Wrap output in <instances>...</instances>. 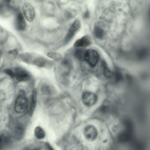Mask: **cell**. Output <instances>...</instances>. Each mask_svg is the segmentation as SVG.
<instances>
[{
  "mask_svg": "<svg viewBox=\"0 0 150 150\" xmlns=\"http://www.w3.org/2000/svg\"><path fill=\"white\" fill-rule=\"evenodd\" d=\"M30 150H38L37 149H33Z\"/></svg>",
  "mask_w": 150,
  "mask_h": 150,
  "instance_id": "cell-22",
  "label": "cell"
},
{
  "mask_svg": "<svg viewBox=\"0 0 150 150\" xmlns=\"http://www.w3.org/2000/svg\"><path fill=\"white\" fill-rule=\"evenodd\" d=\"M46 145H47V147L48 150H52V149L51 147L49 145L47 144Z\"/></svg>",
  "mask_w": 150,
  "mask_h": 150,
  "instance_id": "cell-21",
  "label": "cell"
},
{
  "mask_svg": "<svg viewBox=\"0 0 150 150\" xmlns=\"http://www.w3.org/2000/svg\"><path fill=\"white\" fill-rule=\"evenodd\" d=\"M37 90L35 89L32 93L29 107L28 114L30 116L33 115L37 103Z\"/></svg>",
  "mask_w": 150,
  "mask_h": 150,
  "instance_id": "cell-8",
  "label": "cell"
},
{
  "mask_svg": "<svg viewBox=\"0 0 150 150\" xmlns=\"http://www.w3.org/2000/svg\"><path fill=\"white\" fill-rule=\"evenodd\" d=\"M91 41L90 37L85 35L77 40L74 44L75 47H86L90 45Z\"/></svg>",
  "mask_w": 150,
  "mask_h": 150,
  "instance_id": "cell-9",
  "label": "cell"
},
{
  "mask_svg": "<svg viewBox=\"0 0 150 150\" xmlns=\"http://www.w3.org/2000/svg\"><path fill=\"white\" fill-rule=\"evenodd\" d=\"M89 14L88 11H86L84 13L83 16L85 18H87L89 17Z\"/></svg>",
  "mask_w": 150,
  "mask_h": 150,
  "instance_id": "cell-20",
  "label": "cell"
},
{
  "mask_svg": "<svg viewBox=\"0 0 150 150\" xmlns=\"http://www.w3.org/2000/svg\"><path fill=\"white\" fill-rule=\"evenodd\" d=\"M5 72L12 78L15 77L14 72L10 69H6L4 71Z\"/></svg>",
  "mask_w": 150,
  "mask_h": 150,
  "instance_id": "cell-18",
  "label": "cell"
},
{
  "mask_svg": "<svg viewBox=\"0 0 150 150\" xmlns=\"http://www.w3.org/2000/svg\"><path fill=\"white\" fill-rule=\"evenodd\" d=\"M22 10L27 21L30 22L32 21L35 16V12L32 6L29 3H25L22 6Z\"/></svg>",
  "mask_w": 150,
  "mask_h": 150,
  "instance_id": "cell-5",
  "label": "cell"
},
{
  "mask_svg": "<svg viewBox=\"0 0 150 150\" xmlns=\"http://www.w3.org/2000/svg\"><path fill=\"white\" fill-rule=\"evenodd\" d=\"M83 133L85 138L88 141H91L95 140L98 135L97 129L92 125L86 126L84 129Z\"/></svg>",
  "mask_w": 150,
  "mask_h": 150,
  "instance_id": "cell-6",
  "label": "cell"
},
{
  "mask_svg": "<svg viewBox=\"0 0 150 150\" xmlns=\"http://www.w3.org/2000/svg\"><path fill=\"white\" fill-rule=\"evenodd\" d=\"M99 55L98 52L93 49H89L86 51L84 60H85L91 67H95L99 59Z\"/></svg>",
  "mask_w": 150,
  "mask_h": 150,
  "instance_id": "cell-2",
  "label": "cell"
},
{
  "mask_svg": "<svg viewBox=\"0 0 150 150\" xmlns=\"http://www.w3.org/2000/svg\"><path fill=\"white\" fill-rule=\"evenodd\" d=\"M8 53L10 55H11L13 57H15L18 54V51L17 50L14 49L9 51Z\"/></svg>",
  "mask_w": 150,
  "mask_h": 150,
  "instance_id": "cell-19",
  "label": "cell"
},
{
  "mask_svg": "<svg viewBox=\"0 0 150 150\" xmlns=\"http://www.w3.org/2000/svg\"><path fill=\"white\" fill-rule=\"evenodd\" d=\"M36 137L38 139H43L45 136V133L43 129L40 127H36L34 131Z\"/></svg>",
  "mask_w": 150,
  "mask_h": 150,
  "instance_id": "cell-16",
  "label": "cell"
},
{
  "mask_svg": "<svg viewBox=\"0 0 150 150\" xmlns=\"http://www.w3.org/2000/svg\"><path fill=\"white\" fill-rule=\"evenodd\" d=\"M16 28L19 30H23L26 27V22L23 14L20 12L17 14L16 23Z\"/></svg>",
  "mask_w": 150,
  "mask_h": 150,
  "instance_id": "cell-10",
  "label": "cell"
},
{
  "mask_svg": "<svg viewBox=\"0 0 150 150\" xmlns=\"http://www.w3.org/2000/svg\"><path fill=\"white\" fill-rule=\"evenodd\" d=\"M14 73L15 77L19 81H26L29 80L30 78L29 73L25 70L22 69H16Z\"/></svg>",
  "mask_w": 150,
  "mask_h": 150,
  "instance_id": "cell-7",
  "label": "cell"
},
{
  "mask_svg": "<svg viewBox=\"0 0 150 150\" xmlns=\"http://www.w3.org/2000/svg\"><path fill=\"white\" fill-rule=\"evenodd\" d=\"M47 56L55 61H59L62 59V55L60 53L54 52H50L47 53Z\"/></svg>",
  "mask_w": 150,
  "mask_h": 150,
  "instance_id": "cell-14",
  "label": "cell"
},
{
  "mask_svg": "<svg viewBox=\"0 0 150 150\" xmlns=\"http://www.w3.org/2000/svg\"><path fill=\"white\" fill-rule=\"evenodd\" d=\"M9 142L10 139L7 135L0 134V149L5 145L7 144Z\"/></svg>",
  "mask_w": 150,
  "mask_h": 150,
  "instance_id": "cell-15",
  "label": "cell"
},
{
  "mask_svg": "<svg viewBox=\"0 0 150 150\" xmlns=\"http://www.w3.org/2000/svg\"><path fill=\"white\" fill-rule=\"evenodd\" d=\"M94 34L95 37L98 39H101L104 36V32L100 27L96 26L94 29Z\"/></svg>",
  "mask_w": 150,
  "mask_h": 150,
  "instance_id": "cell-17",
  "label": "cell"
},
{
  "mask_svg": "<svg viewBox=\"0 0 150 150\" xmlns=\"http://www.w3.org/2000/svg\"><path fill=\"white\" fill-rule=\"evenodd\" d=\"M28 101L25 94H21L16 98L14 105V109L16 112L22 114L24 112L28 107Z\"/></svg>",
  "mask_w": 150,
  "mask_h": 150,
  "instance_id": "cell-1",
  "label": "cell"
},
{
  "mask_svg": "<svg viewBox=\"0 0 150 150\" xmlns=\"http://www.w3.org/2000/svg\"><path fill=\"white\" fill-rule=\"evenodd\" d=\"M97 99V97L96 94L90 91H85L82 95V100L83 104L88 107L94 105Z\"/></svg>",
  "mask_w": 150,
  "mask_h": 150,
  "instance_id": "cell-3",
  "label": "cell"
},
{
  "mask_svg": "<svg viewBox=\"0 0 150 150\" xmlns=\"http://www.w3.org/2000/svg\"><path fill=\"white\" fill-rule=\"evenodd\" d=\"M48 62L47 59L40 56L35 57L33 61L34 65L40 67H45L47 65Z\"/></svg>",
  "mask_w": 150,
  "mask_h": 150,
  "instance_id": "cell-11",
  "label": "cell"
},
{
  "mask_svg": "<svg viewBox=\"0 0 150 150\" xmlns=\"http://www.w3.org/2000/svg\"><path fill=\"white\" fill-rule=\"evenodd\" d=\"M81 23L79 20L76 19L73 23L65 37L64 40L65 44H67L74 37L80 27Z\"/></svg>",
  "mask_w": 150,
  "mask_h": 150,
  "instance_id": "cell-4",
  "label": "cell"
},
{
  "mask_svg": "<svg viewBox=\"0 0 150 150\" xmlns=\"http://www.w3.org/2000/svg\"><path fill=\"white\" fill-rule=\"evenodd\" d=\"M23 133V129L21 125H18L14 127L13 130L14 136L16 138H21Z\"/></svg>",
  "mask_w": 150,
  "mask_h": 150,
  "instance_id": "cell-12",
  "label": "cell"
},
{
  "mask_svg": "<svg viewBox=\"0 0 150 150\" xmlns=\"http://www.w3.org/2000/svg\"><path fill=\"white\" fill-rule=\"evenodd\" d=\"M86 51L83 49H77L74 52V55L77 59L80 60H84Z\"/></svg>",
  "mask_w": 150,
  "mask_h": 150,
  "instance_id": "cell-13",
  "label": "cell"
}]
</instances>
